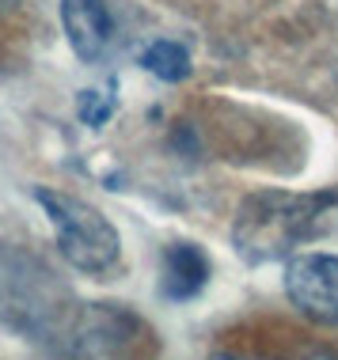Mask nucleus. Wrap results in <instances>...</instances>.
Segmentation results:
<instances>
[{
  "label": "nucleus",
  "mask_w": 338,
  "mask_h": 360,
  "mask_svg": "<svg viewBox=\"0 0 338 360\" xmlns=\"http://www.w3.org/2000/svg\"><path fill=\"white\" fill-rule=\"evenodd\" d=\"M338 212V190L315 193H289V190H263L244 198L232 220V247L247 266L293 258L296 247L315 239L331 228Z\"/></svg>",
  "instance_id": "obj_1"
},
{
  "label": "nucleus",
  "mask_w": 338,
  "mask_h": 360,
  "mask_svg": "<svg viewBox=\"0 0 338 360\" xmlns=\"http://www.w3.org/2000/svg\"><path fill=\"white\" fill-rule=\"evenodd\" d=\"M35 201L50 217L57 250H61V258L73 269H80V274H107V269L118 266L122 236L95 205L73 198L65 190H50V186H38Z\"/></svg>",
  "instance_id": "obj_2"
},
{
  "label": "nucleus",
  "mask_w": 338,
  "mask_h": 360,
  "mask_svg": "<svg viewBox=\"0 0 338 360\" xmlns=\"http://www.w3.org/2000/svg\"><path fill=\"white\" fill-rule=\"evenodd\" d=\"M285 296L304 319L338 326V258L293 255L285 258Z\"/></svg>",
  "instance_id": "obj_3"
},
{
  "label": "nucleus",
  "mask_w": 338,
  "mask_h": 360,
  "mask_svg": "<svg viewBox=\"0 0 338 360\" xmlns=\"http://www.w3.org/2000/svg\"><path fill=\"white\" fill-rule=\"evenodd\" d=\"M144 338L137 315L111 304H95L80 315L73 338V360H133V349Z\"/></svg>",
  "instance_id": "obj_4"
},
{
  "label": "nucleus",
  "mask_w": 338,
  "mask_h": 360,
  "mask_svg": "<svg viewBox=\"0 0 338 360\" xmlns=\"http://www.w3.org/2000/svg\"><path fill=\"white\" fill-rule=\"evenodd\" d=\"M61 27H65L73 53L84 65L103 61V53L111 50L114 19L103 0H61Z\"/></svg>",
  "instance_id": "obj_5"
},
{
  "label": "nucleus",
  "mask_w": 338,
  "mask_h": 360,
  "mask_svg": "<svg viewBox=\"0 0 338 360\" xmlns=\"http://www.w3.org/2000/svg\"><path fill=\"white\" fill-rule=\"evenodd\" d=\"M209 269L213 266L198 243H171L160 262V292L175 304H187L209 285Z\"/></svg>",
  "instance_id": "obj_6"
},
{
  "label": "nucleus",
  "mask_w": 338,
  "mask_h": 360,
  "mask_svg": "<svg viewBox=\"0 0 338 360\" xmlns=\"http://www.w3.org/2000/svg\"><path fill=\"white\" fill-rule=\"evenodd\" d=\"M141 65L152 76H160L163 84H179V80H187V76L194 72L187 46L171 42V38H156V42L144 46V50H141Z\"/></svg>",
  "instance_id": "obj_7"
},
{
  "label": "nucleus",
  "mask_w": 338,
  "mask_h": 360,
  "mask_svg": "<svg viewBox=\"0 0 338 360\" xmlns=\"http://www.w3.org/2000/svg\"><path fill=\"white\" fill-rule=\"evenodd\" d=\"M114 106H118V99H114L111 87H88V91H80V99H76V118L84 125H92V129H99V125L111 122Z\"/></svg>",
  "instance_id": "obj_8"
},
{
  "label": "nucleus",
  "mask_w": 338,
  "mask_h": 360,
  "mask_svg": "<svg viewBox=\"0 0 338 360\" xmlns=\"http://www.w3.org/2000/svg\"><path fill=\"white\" fill-rule=\"evenodd\" d=\"M206 360H338L334 353H323V349H301V353H263V349H225V353H213Z\"/></svg>",
  "instance_id": "obj_9"
},
{
  "label": "nucleus",
  "mask_w": 338,
  "mask_h": 360,
  "mask_svg": "<svg viewBox=\"0 0 338 360\" xmlns=\"http://www.w3.org/2000/svg\"><path fill=\"white\" fill-rule=\"evenodd\" d=\"M15 4H19V0H0V12H12Z\"/></svg>",
  "instance_id": "obj_10"
}]
</instances>
